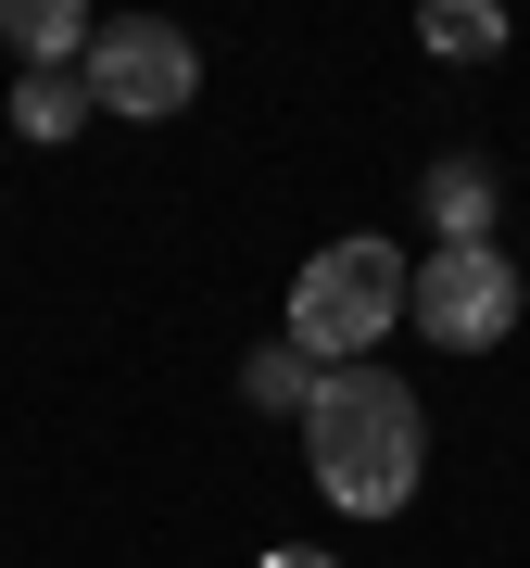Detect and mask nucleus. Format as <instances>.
I'll use <instances>...</instances> for the list:
<instances>
[{
  "label": "nucleus",
  "mask_w": 530,
  "mask_h": 568,
  "mask_svg": "<svg viewBox=\"0 0 530 568\" xmlns=\"http://www.w3.org/2000/svg\"><path fill=\"white\" fill-rule=\"evenodd\" d=\"M77 114H89V89H77V77H26V89H13V126H26V140H63Z\"/></svg>",
  "instance_id": "nucleus-9"
},
{
  "label": "nucleus",
  "mask_w": 530,
  "mask_h": 568,
  "mask_svg": "<svg viewBox=\"0 0 530 568\" xmlns=\"http://www.w3.org/2000/svg\"><path fill=\"white\" fill-rule=\"evenodd\" d=\"M253 568H342V556H316V544H278V556H253Z\"/></svg>",
  "instance_id": "nucleus-10"
},
{
  "label": "nucleus",
  "mask_w": 530,
  "mask_h": 568,
  "mask_svg": "<svg viewBox=\"0 0 530 568\" xmlns=\"http://www.w3.org/2000/svg\"><path fill=\"white\" fill-rule=\"evenodd\" d=\"M405 316H417L442 354H492V342L518 328V265L492 253V241H442V253L405 278Z\"/></svg>",
  "instance_id": "nucleus-4"
},
{
  "label": "nucleus",
  "mask_w": 530,
  "mask_h": 568,
  "mask_svg": "<svg viewBox=\"0 0 530 568\" xmlns=\"http://www.w3.org/2000/svg\"><path fill=\"white\" fill-rule=\"evenodd\" d=\"M417 39L442 51V63H492V51H506V13H480V0H442V13L417 26Z\"/></svg>",
  "instance_id": "nucleus-8"
},
{
  "label": "nucleus",
  "mask_w": 530,
  "mask_h": 568,
  "mask_svg": "<svg viewBox=\"0 0 530 568\" xmlns=\"http://www.w3.org/2000/svg\"><path fill=\"white\" fill-rule=\"evenodd\" d=\"M0 26H13V51L39 63V77H63V63H77L89 39H102V26L77 13V0H13V13H0Z\"/></svg>",
  "instance_id": "nucleus-5"
},
{
  "label": "nucleus",
  "mask_w": 530,
  "mask_h": 568,
  "mask_svg": "<svg viewBox=\"0 0 530 568\" xmlns=\"http://www.w3.org/2000/svg\"><path fill=\"white\" fill-rule=\"evenodd\" d=\"M391 316H405L391 241H328L304 278H291V354H316V366H367Z\"/></svg>",
  "instance_id": "nucleus-2"
},
{
  "label": "nucleus",
  "mask_w": 530,
  "mask_h": 568,
  "mask_svg": "<svg viewBox=\"0 0 530 568\" xmlns=\"http://www.w3.org/2000/svg\"><path fill=\"white\" fill-rule=\"evenodd\" d=\"M77 89H89V114H140V126H164L190 89H203V51H190L164 13H114L102 39H89V77H77Z\"/></svg>",
  "instance_id": "nucleus-3"
},
{
  "label": "nucleus",
  "mask_w": 530,
  "mask_h": 568,
  "mask_svg": "<svg viewBox=\"0 0 530 568\" xmlns=\"http://www.w3.org/2000/svg\"><path fill=\"white\" fill-rule=\"evenodd\" d=\"M429 215H442V241H480L492 227V178L480 164H429Z\"/></svg>",
  "instance_id": "nucleus-7"
},
{
  "label": "nucleus",
  "mask_w": 530,
  "mask_h": 568,
  "mask_svg": "<svg viewBox=\"0 0 530 568\" xmlns=\"http://www.w3.org/2000/svg\"><path fill=\"white\" fill-rule=\"evenodd\" d=\"M304 455H316V493L342 518H391L429 467V429H417V392L379 379V366H328L316 417H304Z\"/></svg>",
  "instance_id": "nucleus-1"
},
{
  "label": "nucleus",
  "mask_w": 530,
  "mask_h": 568,
  "mask_svg": "<svg viewBox=\"0 0 530 568\" xmlns=\"http://www.w3.org/2000/svg\"><path fill=\"white\" fill-rule=\"evenodd\" d=\"M241 392H253L265 417H316V392H328V366H316V354H291V342H265V354L241 366Z\"/></svg>",
  "instance_id": "nucleus-6"
}]
</instances>
